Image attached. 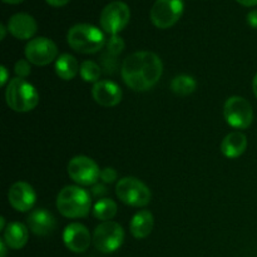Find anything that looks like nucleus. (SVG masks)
I'll return each mask as SVG.
<instances>
[{
  "mask_svg": "<svg viewBox=\"0 0 257 257\" xmlns=\"http://www.w3.org/2000/svg\"><path fill=\"white\" fill-rule=\"evenodd\" d=\"M163 73V63L157 54L141 50L128 55L122 64V78L136 92H145L157 84Z\"/></svg>",
  "mask_w": 257,
  "mask_h": 257,
  "instance_id": "f257e3e1",
  "label": "nucleus"
},
{
  "mask_svg": "<svg viewBox=\"0 0 257 257\" xmlns=\"http://www.w3.org/2000/svg\"><path fill=\"white\" fill-rule=\"evenodd\" d=\"M90 195L79 186H65L57 197V208L64 217L82 218L89 215Z\"/></svg>",
  "mask_w": 257,
  "mask_h": 257,
  "instance_id": "f03ea898",
  "label": "nucleus"
},
{
  "mask_svg": "<svg viewBox=\"0 0 257 257\" xmlns=\"http://www.w3.org/2000/svg\"><path fill=\"white\" fill-rule=\"evenodd\" d=\"M67 40L72 49L82 54H94L105 44L102 30L90 24H77L70 28Z\"/></svg>",
  "mask_w": 257,
  "mask_h": 257,
  "instance_id": "7ed1b4c3",
  "label": "nucleus"
},
{
  "mask_svg": "<svg viewBox=\"0 0 257 257\" xmlns=\"http://www.w3.org/2000/svg\"><path fill=\"white\" fill-rule=\"evenodd\" d=\"M5 100L10 109L19 113L30 112L39 103V94L34 85L23 78H14L5 90Z\"/></svg>",
  "mask_w": 257,
  "mask_h": 257,
  "instance_id": "20e7f679",
  "label": "nucleus"
},
{
  "mask_svg": "<svg viewBox=\"0 0 257 257\" xmlns=\"http://www.w3.org/2000/svg\"><path fill=\"white\" fill-rule=\"evenodd\" d=\"M115 195L123 203L132 207H145L152 200L150 188L136 177H123L118 181Z\"/></svg>",
  "mask_w": 257,
  "mask_h": 257,
  "instance_id": "39448f33",
  "label": "nucleus"
},
{
  "mask_svg": "<svg viewBox=\"0 0 257 257\" xmlns=\"http://www.w3.org/2000/svg\"><path fill=\"white\" fill-rule=\"evenodd\" d=\"M124 241V230L114 221H105L98 225L93 232V245L103 253L117 251Z\"/></svg>",
  "mask_w": 257,
  "mask_h": 257,
  "instance_id": "423d86ee",
  "label": "nucleus"
},
{
  "mask_svg": "<svg viewBox=\"0 0 257 257\" xmlns=\"http://www.w3.org/2000/svg\"><path fill=\"white\" fill-rule=\"evenodd\" d=\"M225 119L236 130H246L253 120V110L247 99L238 95L230 97L223 107Z\"/></svg>",
  "mask_w": 257,
  "mask_h": 257,
  "instance_id": "0eeeda50",
  "label": "nucleus"
},
{
  "mask_svg": "<svg viewBox=\"0 0 257 257\" xmlns=\"http://www.w3.org/2000/svg\"><path fill=\"white\" fill-rule=\"evenodd\" d=\"M131 10L123 2H112L102 10L99 23L102 29L110 35H118L128 25Z\"/></svg>",
  "mask_w": 257,
  "mask_h": 257,
  "instance_id": "6e6552de",
  "label": "nucleus"
},
{
  "mask_svg": "<svg viewBox=\"0 0 257 257\" xmlns=\"http://www.w3.org/2000/svg\"><path fill=\"white\" fill-rule=\"evenodd\" d=\"M183 9V0H156L151 9L150 17L155 27L168 29L181 19Z\"/></svg>",
  "mask_w": 257,
  "mask_h": 257,
  "instance_id": "1a4fd4ad",
  "label": "nucleus"
},
{
  "mask_svg": "<svg viewBox=\"0 0 257 257\" xmlns=\"http://www.w3.org/2000/svg\"><path fill=\"white\" fill-rule=\"evenodd\" d=\"M68 175L78 185L93 186L100 178V170L92 158L75 156L68 163Z\"/></svg>",
  "mask_w": 257,
  "mask_h": 257,
  "instance_id": "9d476101",
  "label": "nucleus"
},
{
  "mask_svg": "<svg viewBox=\"0 0 257 257\" xmlns=\"http://www.w3.org/2000/svg\"><path fill=\"white\" fill-rule=\"evenodd\" d=\"M58 57V48L53 40L45 37H38L25 45V58L32 64L44 67L50 64Z\"/></svg>",
  "mask_w": 257,
  "mask_h": 257,
  "instance_id": "9b49d317",
  "label": "nucleus"
},
{
  "mask_svg": "<svg viewBox=\"0 0 257 257\" xmlns=\"http://www.w3.org/2000/svg\"><path fill=\"white\" fill-rule=\"evenodd\" d=\"M8 200L12 207L19 212H27L33 208L37 201V193L34 188L27 182H15L8 192Z\"/></svg>",
  "mask_w": 257,
  "mask_h": 257,
  "instance_id": "f8f14e48",
  "label": "nucleus"
},
{
  "mask_svg": "<svg viewBox=\"0 0 257 257\" xmlns=\"http://www.w3.org/2000/svg\"><path fill=\"white\" fill-rule=\"evenodd\" d=\"M63 241L67 248L73 252L80 253L89 248L93 237H90L89 231L84 225L74 222L65 227L63 232Z\"/></svg>",
  "mask_w": 257,
  "mask_h": 257,
  "instance_id": "ddd939ff",
  "label": "nucleus"
},
{
  "mask_svg": "<svg viewBox=\"0 0 257 257\" xmlns=\"http://www.w3.org/2000/svg\"><path fill=\"white\" fill-rule=\"evenodd\" d=\"M93 99L102 107H114L122 100V89L112 80H99L92 88Z\"/></svg>",
  "mask_w": 257,
  "mask_h": 257,
  "instance_id": "4468645a",
  "label": "nucleus"
},
{
  "mask_svg": "<svg viewBox=\"0 0 257 257\" xmlns=\"http://www.w3.org/2000/svg\"><path fill=\"white\" fill-rule=\"evenodd\" d=\"M8 30L17 39L27 40L34 37L38 30V24L32 15L27 13H18L8 22Z\"/></svg>",
  "mask_w": 257,
  "mask_h": 257,
  "instance_id": "2eb2a0df",
  "label": "nucleus"
},
{
  "mask_svg": "<svg viewBox=\"0 0 257 257\" xmlns=\"http://www.w3.org/2000/svg\"><path fill=\"white\" fill-rule=\"evenodd\" d=\"M28 227L34 235L48 236L57 227V220L54 216L45 208H38L30 212L28 216Z\"/></svg>",
  "mask_w": 257,
  "mask_h": 257,
  "instance_id": "dca6fc26",
  "label": "nucleus"
},
{
  "mask_svg": "<svg viewBox=\"0 0 257 257\" xmlns=\"http://www.w3.org/2000/svg\"><path fill=\"white\" fill-rule=\"evenodd\" d=\"M29 237V228L22 222H12L4 230V237L8 247L13 250H20L24 247Z\"/></svg>",
  "mask_w": 257,
  "mask_h": 257,
  "instance_id": "f3484780",
  "label": "nucleus"
},
{
  "mask_svg": "<svg viewBox=\"0 0 257 257\" xmlns=\"http://www.w3.org/2000/svg\"><path fill=\"white\" fill-rule=\"evenodd\" d=\"M247 148V138L241 132H231L221 143V152L227 158H237L243 155Z\"/></svg>",
  "mask_w": 257,
  "mask_h": 257,
  "instance_id": "a211bd4d",
  "label": "nucleus"
},
{
  "mask_svg": "<svg viewBox=\"0 0 257 257\" xmlns=\"http://www.w3.org/2000/svg\"><path fill=\"white\" fill-rule=\"evenodd\" d=\"M153 225H155V218H153L152 213L147 210H141L131 220V233L133 235V237L142 240L151 235Z\"/></svg>",
  "mask_w": 257,
  "mask_h": 257,
  "instance_id": "6ab92c4d",
  "label": "nucleus"
},
{
  "mask_svg": "<svg viewBox=\"0 0 257 257\" xmlns=\"http://www.w3.org/2000/svg\"><path fill=\"white\" fill-rule=\"evenodd\" d=\"M79 64L73 55L64 53L59 55L55 62V73L63 80L74 79L75 75L79 72Z\"/></svg>",
  "mask_w": 257,
  "mask_h": 257,
  "instance_id": "aec40b11",
  "label": "nucleus"
},
{
  "mask_svg": "<svg viewBox=\"0 0 257 257\" xmlns=\"http://www.w3.org/2000/svg\"><path fill=\"white\" fill-rule=\"evenodd\" d=\"M117 203L114 201L110 198H100L93 207V216L102 222L112 221V218L117 215Z\"/></svg>",
  "mask_w": 257,
  "mask_h": 257,
  "instance_id": "412c9836",
  "label": "nucleus"
},
{
  "mask_svg": "<svg viewBox=\"0 0 257 257\" xmlns=\"http://www.w3.org/2000/svg\"><path fill=\"white\" fill-rule=\"evenodd\" d=\"M197 88V83H196L195 78L190 77V75L181 74L173 78L172 83H171V89L175 94L185 97V95L192 94Z\"/></svg>",
  "mask_w": 257,
  "mask_h": 257,
  "instance_id": "4be33fe9",
  "label": "nucleus"
},
{
  "mask_svg": "<svg viewBox=\"0 0 257 257\" xmlns=\"http://www.w3.org/2000/svg\"><path fill=\"white\" fill-rule=\"evenodd\" d=\"M80 77L88 83H97L99 82L100 78V67L93 60H84L80 64Z\"/></svg>",
  "mask_w": 257,
  "mask_h": 257,
  "instance_id": "5701e85b",
  "label": "nucleus"
},
{
  "mask_svg": "<svg viewBox=\"0 0 257 257\" xmlns=\"http://www.w3.org/2000/svg\"><path fill=\"white\" fill-rule=\"evenodd\" d=\"M124 47H125L124 40H123L120 37H118V35H112L107 42L108 53H109L110 55H114V57H117L118 54H120V53L124 50Z\"/></svg>",
  "mask_w": 257,
  "mask_h": 257,
  "instance_id": "b1692460",
  "label": "nucleus"
},
{
  "mask_svg": "<svg viewBox=\"0 0 257 257\" xmlns=\"http://www.w3.org/2000/svg\"><path fill=\"white\" fill-rule=\"evenodd\" d=\"M15 74L18 75V78H23L25 79L27 77H29L30 73H32V68H30V62L28 59H19L15 63Z\"/></svg>",
  "mask_w": 257,
  "mask_h": 257,
  "instance_id": "393cba45",
  "label": "nucleus"
},
{
  "mask_svg": "<svg viewBox=\"0 0 257 257\" xmlns=\"http://www.w3.org/2000/svg\"><path fill=\"white\" fill-rule=\"evenodd\" d=\"M117 171L112 167H105L100 171V180L104 183H113L117 180Z\"/></svg>",
  "mask_w": 257,
  "mask_h": 257,
  "instance_id": "a878e982",
  "label": "nucleus"
},
{
  "mask_svg": "<svg viewBox=\"0 0 257 257\" xmlns=\"http://www.w3.org/2000/svg\"><path fill=\"white\" fill-rule=\"evenodd\" d=\"M247 23L250 27L255 28L257 29V9L252 10V12H250L247 14Z\"/></svg>",
  "mask_w": 257,
  "mask_h": 257,
  "instance_id": "bb28decb",
  "label": "nucleus"
},
{
  "mask_svg": "<svg viewBox=\"0 0 257 257\" xmlns=\"http://www.w3.org/2000/svg\"><path fill=\"white\" fill-rule=\"evenodd\" d=\"M92 192H93V195L94 196H102V195H105V193L108 192V190H107V187H105L104 185H95L94 187H93V190H92Z\"/></svg>",
  "mask_w": 257,
  "mask_h": 257,
  "instance_id": "cd10ccee",
  "label": "nucleus"
},
{
  "mask_svg": "<svg viewBox=\"0 0 257 257\" xmlns=\"http://www.w3.org/2000/svg\"><path fill=\"white\" fill-rule=\"evenodd\" d=\"M50 7H55V8H59V7H64L67 5L70 0H45Z\"/></svg>",
  "mask_w": 257,
  "mask_h": 257,
  "instance_id": "c85d7f7f",
  "label": "nucleus"
},
{
  "mask_svg": "<svg viewBox=\"0 0 257 257\" xmlns=\"http://www.w3.org/2000/svg\"><path fill=\"white\" fill-rule=\"evenodd\" d=\"M0 72H2V80H0V85H2V87H4L8 82V70L4 65H2V68H0Z\"/></svg>",
  "mask_w": 257,
  "mask_h": 257,
  "instance_id": "c756f323",
  "label": "nucleus"
},
{
  "mask_svg": "<svg viewBox=\"0 0 257 257\" xmlns=\"http://www.w3.org/2000/svg\"><path fill=\"white\" fill-rule=\"evenodd\" d=\"M237 3H240L243 7H255L257 5V0H236Z\"/></svg>",
  "mask_w": 257,
  "mask_h": 257,
  "instance_id": "7c9ffc66",
  "label": "nucleus"
},
{
  "mask_svg": "<svg viewBox=\"0 0 257 257\" xmlns=\"http://www.w3.org/2000/svg\"><path fill=\"white\" fill-rule=\"evenodd\" d=\"M5 246H7L5 241L4 240L0 241V248H2V257L7 256V247H5Z\"/></svg>",
  "mask_w": 257,
  "mask_h": 257,
  "instance_id": "2f4dec72",
  "label": "nucleus"
},
{
  "mask_svg": "<svg viewBox=\"0 0 257 257\" xmlns=\"http://www.w3.org/2000/svg\"><path fill=\"white\" fill-rule=\"evenodd\" d=\"M252 89H253V93H255L256 98H257V74L253 77V80H252Z\"/></svg>",
  "mask_w": 257,
  "mask_h": 257,
  "instance_id": "473e14b6",
  "label": "nucleus"
},
{
  "mask_svg": "<svg viewBox=\"0 0 257 257\" xmlns=\"http://www.w3.org/2000/svg\"><path fill=\"white\" fill-rule=\"evenodd\" d=\"M3 2L7 3V4H13V5H15V4H20V3L24 2V0H3Z\"/></svg>",
  "mask_w": 257,
  "mask_h": 257,
  "instance_id": "72a5a7b5",
  "label": "nucleus"
},
{
  "mask_svg": "<svg viewBox=\"0 0 257 257\" xmlns=\"http://www.w3.org/2000/svg\"><path fill=\"white\" fill-rule=\"evenodd\" d=\"M0 32H2V40L5 38V34H7V28L4 27V24H0Z\"/></svg>",
  "mask_w": 257,
  "mask_h": 257,
  "instance_id": "f704fd0d",
  "label": "nucleus"
},
{
  "mask_svg": "<svg viewBox=\"0 0 257 257\" xmlns=\"http://www.w3.org/2000/svg\"><path fill=\"white\" fill-rule=\"evenodd\" d=\"M0 222H2V226H0V228H2V230H5V218L4 217H2L0 218Z\"/></svg>",
  "mask_w": 257,
  "mask_h": 257,
  "instance_id": "c9c22d12",
  "label": "nucleus"
}]
</instances>
